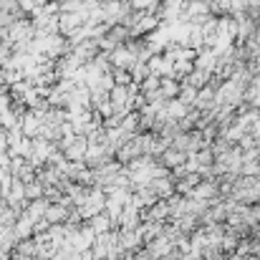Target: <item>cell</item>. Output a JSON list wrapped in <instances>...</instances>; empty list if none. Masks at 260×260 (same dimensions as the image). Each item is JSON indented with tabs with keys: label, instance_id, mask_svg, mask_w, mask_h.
<instances>
[{
	"label": "cell",
	"instance_id": "obj_2",
	"mask_svg": "<svg viewBox=\"0 0 260 260\" xmlns=\"http://www.w3.org/2000/svg\"><path fill=\"white\" fill-rule=\"evenodd\" d=\"M106 228H109V220H104V217H99V215L91 217V230H93V233H101V230H106Z\"/></svg>",
	"mask_w": 260,
	"mask_h": 260
},
{
	"label": "cell",
	"instance_id": "obj_1",
	"mask_svg": "<svg viewBox=\"0 0 260 260\" xmlns=\"http://www.w3.org/2000/svg\"><path fill=\"white\" fill-rule=\"evenodd\" d=\"M43 192H46V187H43L38 179H33V182L25 184V197H28V202H30V200H41Z\"/></svg>",
	"mask_w": 260,
	"mask_h": 260
}]
</instances>
